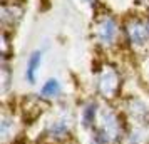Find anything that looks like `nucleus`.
<instances>
[{
    "label": "nucleus",
    "instance_id": "7ed1b4c3",
    "mask_svg": "<svg viewBox=\"0 0 149 144\" xmlns=\"http://www.w3.org/2000/svg\"><path fill=\"white\" fill-rule=\"evenodd\" d=\"M122 76L114 64H102L95 74V94L107 104H112L121 97Z\"/></svg>",
    "mask_w": 149,
    "mask_h": 144
},
{
    "label": "nucleus",
    "instance_id": "2eb2a0df",
    "mask_svg": "<svg viewBox=\"0 0 149 144\" xmlns=\"http://www.w3.org/2000/svg\"><path fill=\"white\" fill-rule=\"evenodd\" d=\"M141 3H149V0H139Z\"/></svg>",
    "mask_w": 149,
    "mask_h": 144
},
{
    "label": "nucleus",
    "instance_id": "f03ea898",
    "mask_svg": "<svg viewBox=\"0 0 149 144\" xmlns=\"http://www.w3.org/2000/svg\"><path fill=\"white\" fill-rule=\"evenodd\" d=\"M97 127L107 137L109 144H121L127 132L129 122L119 107H116L114 104L104 102L101 107Z\"/></svg>",
    "mask_w": 149,
    "mask_h": 144
},
{
    "label": "nucleus",
    "instance_id": "423d86ee",
    "mask_svg": "<svg viewBox=\"0 0 149 144\" xmlns=\"http://www.w3.org/2000/svg\"><path fill=\"white\" fill-rule=\"evenodd\" d=\"M117 35H119V27H117V22L112 19V17H102L101 20L97 22L95 25V39H97V44L102 45V47H112L117 42Z\"/></svg>",
    "mask_w": 149,
    "mask_h": 144
},
{
    "label": "nucleus",
    "instance_id": "39448f33",
    "mask_svg": "<svg viewBox=\"0 0 149 144\" xmlns=\"http://www.w3.org/2000/svg\"><path fill=\"white\" fill-rule=\"evenodd\" d=\"M101 107H102V104L95 97L84 101L79 106V117H77V121H79L81 127L86 132H91L97 126V122H99V114H101Z\"/></svg>",
    "mask_w": 149,
    "mask_h": 144
},
{
    "label": "nucleus",
    "instance_id": "0eeeda50",
    "mask_svg": "<svg viewBox=\"0 0 149 144\" xmlns=\"http://www.w3.org/2000/svg\"><path fill=\"white\" fill-rule=\"evenodd\" d=\"M124 32H126V39H127V42L136 49L144 47V45L148 44V40H149V34H148V29H146V22L139 20V19H131V20L126 24Z\"/></svg>",
    "mask_w": 149,
    "mask_h": 144
},
{
    "label": "nucleus",
    "instance_id": "6e6552de",
    "mask_svg": "<svg viewBox=\"0 0 149 144\" xmlns=\"http://www.w3.org/2000/svg\"><path fill=\"white\" fill-rule=\"evenodd\" d=\"M19 119L14 116V112H3L0 117V139L2 144H8L14 143V139L19 134Z\"/></svg>",
    "mask_w": 149,
    "mask_h": 144
},
{
    "label": "nucleus",
    "instance_id": "dca6fc26",
    "mask_svg": "<svg viewBox=\"0 0 149 144\" xmlns=\"http://www.w3.org/2000/svg\"><path fill=\"white\" fill-rule=\"evenodd\" d=\"M95 2H97V0H89V3H92V5H94Z\"/></svg>",
    "mask_w": 149,
    "mask_h": 144
},
{
    "label": "nucleus",
    "instance_id": "20e7f679",
    "mask_svg": "<svg viewBox=\"0 0 149 144\" xmlns=\"http://www.w3.org/2000/svg\"><path fill=\"white\" fill-rule=\"evenodd\" d=\"M119 109L126 116L129 126H149V104L137 96L122 99Z\"/></svg>",
    "mask_w": 149,
    "mask_h": 144
},
{
    "label": "nucleus",
    "instance_id": "4468645a",
    "mask_svg": "<svg viewBox=\"0 0 149 144\" xmlns=\"http://www.w3.org/2000/svg\"><path fill=\"white\" fill-rule=\"evenodd\" d=\"M146 29H148V34H149V19L146 20Z\"/></svg>",
    "mask_w": 149,
    "mask_h": 144
},
{
    "label": "nucleus",
    "instance_id": "9d476101",
    "mask_svg": "<svg viewBox=\"0 0 149 144\" xmlns=\"http://www.w3.org/2000/svg\"><path fill=\"white\" fill-rule=\"evenodd\" d=\"M42 61H44V50L42 49H37L34 52H30L27 64H25V81L30 86H34L37 82V77H39V72H40L42 67Z\"/></svg>",
    "mask_w": 149,
    "mask_h": 144
},
{
    "label": "nucleus",
    "instance_id": "ddd939ff",
    "mask_svg": "<svg viewBox=\"0 0 149 144\" xmlns=\"http://www.w3.org/2000/svg\"><path fill=\"white\" fill-rule=\"evenodd\" d=\"M0 81H2V94L7 96L10 87H12V81H14V74H12V69L8 67L7 62L2 64L0 69Z\"/></svg>",
    "mask_w": 149,
    "mask_h": 144
},
{
    "label": "nucleus",
    "instance_id": "f257e3e1",
    "mask_svg": "<svg viewBox=\"0 0 149 144\" xmlns=\"http://www.w3.org/2000/svg\"><path fill=\"white\" fill-rule=\"evenodd\" d=\"M75 117L70 107H62L55 112L54 117L45 121L42 129V139L47 144H64L74 134Z\"/></svg>",
    "mask_w": 149,
    "mask_h": 144
},
{
    "label": "nucleus",
    "instance_id": "1a4fd4ad",
    "mask_svg": "<svg viewBox=\"0 0 149 144\" xmlns=\"http://www.w3.org/2000/svg\"><path fill=\"white\" fill-rule=\"evenodd\" d=\"M62 82L57 77H49L45 82L40 86V89L37 92V97L40 99L42 102H52L61 99L62 96Z\"/></svg>",
    "mask_w": 149,
    "mask_h": 144
},
{
    "label": "nucleus",
    "instance_id": "f8f14e48",
    "mask_svg": "<svg viewBox=\"0 0 149 144\" xmlns=\"http://www.w3.org/2000/svg\"><path fill=\"white\" fill-rule=\"evenodd\" d=\"M121 144H149V126H129Z\"/></svg>",
    "mask_w": 149,
    "mask_h": 144
},
{
    "label": "nucleus",
    "instance_id": "9b49d317",
    "mask_svg": "<svg viewBox=\"0 0 149 144\" xmlns=\"http://www.w3.org/2000/svg\"><path fill=\"white\" fill-rule=\"evenodd\" d=\"M22 15H24V8L17 3H3L2 10H0V19L2 24L7 25V27H14L19 22L22 20Z\"/></svg>",
    "mask_w": 149,
    "mask_h": 144
}]
</instances>
